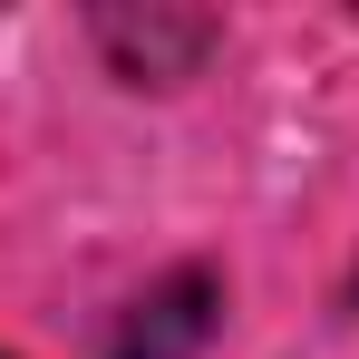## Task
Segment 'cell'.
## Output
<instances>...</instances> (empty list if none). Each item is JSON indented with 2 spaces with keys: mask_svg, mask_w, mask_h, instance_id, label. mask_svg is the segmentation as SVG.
Instances as JSON below:
<instances>
[{
  "mask_svg": "<svg viewBox=\"0 0 359 359\" xmlns=\"http://www.w3.org/2000/svg\"><path fill=\"white\" fill-rule=\"evenodd\" d=\"M214 311H224V282L214 272H165L156 292L126 311V330H117L107 359H194L214 340Z\"/></svg>",
  "mask_w": 359,
  "mask_h": 359,
  "instance_id": "cell-1",
  "label": "cell"
},
{
  "mask_svg": "<svg viewBox=\"0 0 359 359\" xmlns=\"http://www.w3.org/2000/svg\"><path fill=\"white\" fill-rule=\"evenodd\" d=\"M0 359H10V350H0Z\"/></svg>",
  "mask_w": 359,
  "mask_h": 359,
  "instance_id": "cell-2",
  "label": "cell"
}]
</instances>
